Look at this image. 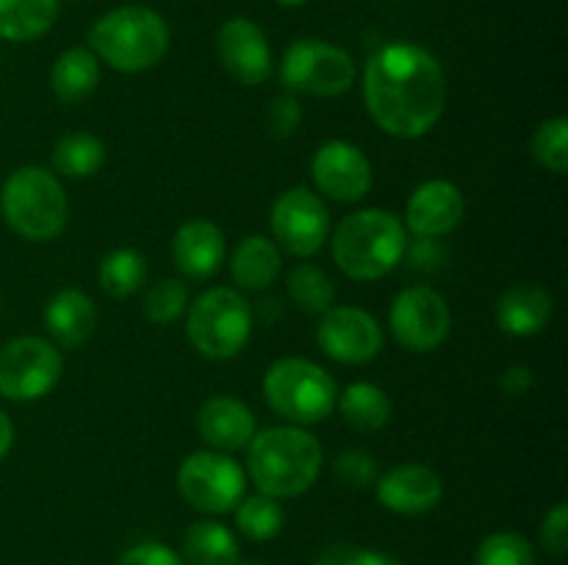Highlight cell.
I'll return each instance as SVG.
<instances>
[{
  "mask_svg": "<svg viewBox=\"0 0 568 565\" xmlns=\"http://www.w3.org/2000/svg\"><path fill=\"white\" fill-rule=\"evenodd\" d=\"M364 103L375 125L388 136H427L447 105L442 61L419 44H386L366 61Z\"/></svg>",
  "mask_w": 568,
  "mask_h": 565,
  "instance_id": "cell-1",
  "label": "cell"
},
{
  "mask_svg": "<svg viewBox=\"0 0 568 565\" xmlns=\"http://www.w3.org/2000/svg\"><path fill=\"white\" fill-rule=\"evenodd\" d=\"M322 443L314 432L297 424L255 430L247 443V474L258 493L272 499L303 496L322 471Z\"/></svg>",
  "mask_w": 568,
  "mask_h": 565,
  "instance_id": "cell-2",
  "label": "cell"
},
{
  "mask_svg": "<svg viewBox=\"0 0 568 565\" xmlns=\"http://www.w3.org/2000/svg\"><path fill=\"white\" fill-rule=\"evenodd\" d=\"M408 230L386 208H364L344 216L333 233V260L358 282L381 280L403 264Z\"/></svg>",
  "mask_w": 568,
  "mask_h": 565,
  "instance_id": "cell-3",
  "label": "cell"
},
{
  "mask_svg": "<svg viewBox=\"0 0 568 565\" xmlns=\"http://www.w3.org/2000/svg\"><path fill=\"white\" fill-rule=\"evenodd\" d=\"M89 50L116 72H148L170 50V25L150 6H120L89 28Z\"/></svg>",
  "mask_w": 568,
  "mask_h": 565,
  "instance_id": "cell-4",
  "label": "cell"
},
{
  "mask_svg": "<svg viewBox=\"0 0 568 565\" xmlns=\"http://www.w3.org/2000/svg\"><path fill=\"white\" fill-rule=\"evenodd\" d=\"M0 214L26 242H53L70 222V203L59 175L44 166H20L0 188Z\"/></svg>",
  "mask_w": 568,
  "mask_h": 565,
  "instance_id": "cell-5",
  "label": "cell"
},
{
  "mask_svg": "<svg viewBox=\"0 0 568 565\" xmlns=\"http://www.w3.org/2000/svg\"><path fill=\"white\" fill-rule=\"evenodd\" d=\"M264 397L272 413L297 427L325 421L336 410V380L308 358H281L266 369Z\"/></svg>",
  "mask_w": 568,
  "mask_h": 565,
  "instance_id": "cell-6",
  "label": "cell"
},
{
  "mask_svg": "<svg viewBox=\"0 0 568 565\" xmlns=\"http://www.w3.org/2000/svg\"><path fill=\"white\" fill-rule=\"evenodd\" d=\"M253 336V308L236 288L216 286L189 305L186 338L203 358L231 360Z\"/></svg>",
  "mask_w": 568,
  "mask_h": 565,
  "instance_id": "cell-7",
  "label": "cell"
},
{
  "mask_svg": "<svg viewBox=\"0 0 568 565\" xmlns=\"http://www.w3.org/2000/svg\"><path fill=\"white\" fill-rule=\"evenodd\" d=\"M355 75L353 55L322 39H297L281 61V83L288 94L338 97L353 86Z\"/></svg>",
  "mask_w": 568,
  "mask_h": 565,
  "instance_id": "cell-8",
  "label": "cell"
},
{
  "mask_svg": "<svg viewBox=\"0 0 568 565\" xmlns=\"http://www.w3.org/2000/svg\"><path fill=\"white\" fill-rule=\"evenodd\" d=\"M244 487L247 474L242 465L214 449L192 452L178 469V491L200 513H233V507L244 499Z\"/></svg>",
  "mask_w": 568,
  "mask_h": 565,
  "instance_id": "cell-9",
  "label": "cell"
},
{
  "mask_svg": "<svg viewBox=\"0 0 568 565\" xmlns=\"http://www.w3.org/2000/svg\"><path fill=\"white\" fill-rule=\"evenodd\" d=\"M64 358L53 341L37 336L11 338L0 349V397L11 402H37L61 380Z\"/></svg>",
  "mask_w": 568,
  "mask_h": 565,
  "instance_id": "cell-10",
  "label": "cell"
},
{
  "mask_svg": "<svg viewBox=\"0 0 568 565\" xmlns=\"http://www.w3.org/2000/svg\"><path fill=\"white\" fill-rule=\"evenodd\" d=\"M388 327L399 347L425 355L442 347L453 330V310L444 294L430 286H408L394 297Z\"/></svg>",
  "mask_w": 568,
  "mask_h": 565,
  "instance_id": "cell-11",
  "label": "cell"
},
{
  "mask_svg": "<svg viewBox=\"0 0 568 565\" xmlns=\"http://www.w3.org/2000/svg\"><path fill=\"white\" fill-rule=\"evenodd\" d=\"M272 242L294 258H311L320 253L331 233V214L325 199L305 186H294L275 199L270 214Z\"/></svg>",
  "mask_w": 568,
  "mask_h": 565,
  "instance_id": "cell-12",
  "label": "cell"
},
{
  "mask_svg": "<svg viewBox=\"0 0 568 565\" xmlns=\"http://www.w3.org/2000/svg\"><path fill=\"white\" fill-rule=\"evenodd\" d=\"M316 343L336 363L364 366L381 355L386 332L369 310L355 305H331L316 325Z\"/></svg>",
  "mask_w": 568,
  "mask_h": 565,
  "instance_id": "cell-13",
  "label": "cell"
},
{
  "mask_svg": "<svg viewBox=\"0 0 568 565\" xmlns=\"http://www.w3.org/2000/svg\"><path fill=\"white\" fill-rule=\"evenodd\" d=\"M311 177L320 194L336 203H358L375 183L372 161L366 158L364 150L344 138H331L316 150L311 161Z\"/></svg>",
  "mask_w": 568,
  "mask_h": 565,
  "instance_id": "cell-14",
  "label": "cell"
},
{
  "mask_svg": "<svg viewBox=\"0 0 568 565\" xmlns=\"http://www.w3.org/2000/svg\"><path fill=\"white\" fill-rule=\"evenodd\" d=\"M216 55L227 75L242 86H261L272 75V48L266 33L247 17H231L216 33Z\"/></svg>",
  "mask_w": 568,
  "mask_h": 565,
  "instance_id": "cell-15",
  "label": "cell"
},
{
  "mask_svg": "<svg viewBox=\"0 0 568 565\" xmlns=\"http://www.w3.org/2000/svg\"><path fill=\"white\" fill-rule=\"evenodd\" d=\"M377 502L397 515H425L438 507L444 496V482L430 465L399 463L377 476Z\"/></svg>",
  "mask_w": 568,
  "mask_h": 565,
  "instance_id": "cell-16",
  "label": "cell"
},
{
  "mask_svg": "<svg viewBox=\"0 0 568 565\" xmlns=\"http://www.w3.org/2000/svg\"><path fill=\"white\" fill-rule=\"evenodd\" d=\"M466 199L455 183L427 181L405 205V230L422 238H444L464 222Z\"/></svg>",
  "mask_w": 568,
  "mask_h": 565,
  "instance_id": "cell-17",
  "label": "cell"
},
{
  "mask_svg": "<svg viewBox=\"0 0 568 565\" xmlns=\"http://www.w3.org/2000/svg\"><path fill=\"white\" fill-rule=\"evenodd\" d=\"M225 233L209 219H189L172 238V260L189 280H209L225 260Z\"/></svg>",
  "mask_w": 568,
  "mask_h": 565,
  "instance_id": "cell-18",
  "label": "cell"
},
{
  "mask_svg": "<svg viewBox=\"0 0 568 565\" xmlns=\"http://www.w3.org/2000/svg\"><path fill=\"white\" fill-rule=\"evenodd\" d=\"M255 415L242 399L236 397H211L205 399L197 413V432L214 452H239L253 441Z\"/></svg>",
  "mask_w": 568,
  "mask_h": 565,
  "instance_id": "cell-19",
  "label": "cell"
},
{
  "mask_svg": "<svg viewBox=\"0 0 568 565\" xmlns=\"http://www.w3.org/2000/svg\"><path fill=\"white\" fill-rule=\"evenodd\" d=\"M44 327L55 347L75 349L92 338L98 327V308L81 288H61L44 305Z\"/></svg>",
  "mask_w": 568,
  "mask_h": 565,
  "instance_id": "cell-20",
  "label": "cell"
},
{
  "mask_svg": "<svg viewBox=\"0 0 568 565\" xmlns=\"http://www.w3.org/2000/svg\"><path fill=\"white\" fill-rule=\"evenodd\" d=\"M552 316V294L536 282H519L508 288L497 302L499 330L516 338H530L547 327Z\"/></svg>",
  "mask_w": 568,
  "mask_h": 565,
  "instance_id": "cell-21",
  "label": "cell"
},
{
  "mask_svg": "<svg viewBox=\"0 0 568 565\" xmlns=\"http://www.w3.org/2000/svg\"><path fill=\"white\" fill-rule=\"evenodd\" d=\"M281 266L283 260L277 244L258 233L242 238L231 255V275L244 291H266L281 275Z\"/></svg>",
  "mask_w": 568,
  "mask_h": 565,
  "instance_id": "cell-22",
  "label": "cell"
},
{
  "mask_svg": "<svg viewBox=\"0 0 568 565\" xmlns=\"http://www.w3.org/2000/svg\"><path fill=\"white\" fill-rule=\"evenodd\" d=\"M100 83V61L89 48H70L53 61L50 89L61 103L72 105L92 97Z\"/></svg>",
  "mask_w": 568,
  "mask_h": 565,
  "instance_id": "cell-23",
  "label": "cell"
},
{
  "mask_svg": "<svg viewBox=\"0 0 568 565\" xmlns=\"http://www.w3.org/2000/svg\"><path fill=\"white\" fill-rule=\"evenodd\" d=\"M183 563L186 565H239L242 548L236 535L214 518L194 521L183 535Z\"/></svg>",
  "mask_w": 568,
  "mask_h": 565,
  "instance_id": "cell-24",
  "label": "cell"
},
{
  "mask_svg": "<svg viewBox=\"0 0 568 565\" xmlns=\"http://www.w3.org/2000/svg\"><path fill=\"white\" fill-rule=\"evenodd\" d=\"M336 408L344 424L355 432H381L392 421V399L375 382H349L336 397Z\"/></svg>",
  "mask_w": 568,
  "mask_h": 565,
  "instance_id": "cell-25",
  "label": "cell"
},
{
  "mask_svg": "<svg viewBox=\"0 0 568 565\" xmlns=\"http://www.w3.org/2000/svg\"><path fill=\"white\" fill-rule=\"evenodd\" d=\"M61 0H0V39L33 42L59 20Z\"/></svg>",
  "mask_w": 568,
  "mask_h": 565,
  "instance_id": "cell-26",
  "label": "cell"
},
{
  "mask_svg": "<svg viewBox=\"0 0 568 565\" xmlns=\"http://www.w3.org/2000/svg\"><path fill=\"white\" fill-rule=\"evenodd\" d=\"M105 164V144L92 133H67L50 153V166L64 177H92Z\"/></svg>",
  "mask_w": 568,
  "mask_h": 565,
  "instance_id": "cell-27",
  "label": "cell"
},
{
  "mask_svg": "<svg viewBox=\"0 0 568 565\" xmlns=\"http://www.w3.org/2000/svg\"><path fill=\"white\" fill-rule=\"evenodd\" d=\"M148 277V260L139 249L120 247L105 255L98 266V282L109 297L122 299L136 294Z\"/></svg>",
  "mask_w": 568,
  "mask_h": 565,
  "instance_id": "cell-28",
  "label": "cell"
},
{
  "mask_svg": "<svg viewBox=\"0 0 568 565\" xmlns=\"http://www.w3.org/2000/svg\"><path fill=\"white\" fill-rule=\"evenodd\" d=\"M288 297L297 305L303 314L322 316L336 299V286H333L331 277L314 264H300L294 266L292 275H288Z\"/></svg>",
  "mask_w": 568,
  "mask_h": 565,
  "instance_id": "cell-29",
  "label": "cell"
},
{
  "mask_svg": "<svg viewBox=\"0 0 568 565\" xmlns=\"http://www.w3.org/2000/svg\"><path fill=\"white\" fill-rule=\"evenodd\" d=\"M233 513H236V530L255 543L272 541L283 530V521H286L281 502L272 496H264V493L242 499L233 507Z\"/></svg>",
  "mask_w": 568,
  "mask_h": 565,
  "instance_id": "cell-30",
  "label": "cell"
},
{
  "mask_svg": "<svg viewBox=\"0 0 568 565\" xmlns=\"http://www.w3.org/2000/svg\"><path fill=\"white\" fill-rule=\"evenodd\" d=\"M475 565H536V548L519 532H491L477 546Z\"/></svg>",
  "mask_w": 568,
  "mask_h": 565,
  "instance_id": "cell-31",
  "label": "cell"
},
{
  "mask_svg": "<svg viewBox=\"0 0 568 565\" xmlns=\"http://www.w3.org/2000/svg\"><path fill=\"white\" fill-rule=\"evenodd\" d=\"M532 158L555 175H566L568 172V120L566 116H552V120L541 122L532 133Z\"/></svg>",
  "mask_w": 568,
  "mask_h": 565,
  "instance_id": "cell-32",
  "label": "cell"
},
{
  "mask_svg": "<svg viewBox=\"0 0 568 565\" xmlns=\"http://www.w3.org/2000/svg\"><path fill=\"white\" fill-rule=\"evenodd\" d=\"M189 308V288L178 277H161L148 288L144 297V316L153 325H172L181 319L183 310Z\"/></svg>",
  "mask_w": 568,
  "mask_h": 565,
  "instance_id": "cell-33",
  "label": "cell"
},
{
  "mask_svg": "<svg viewBox=\"0 0 568 565\" xmlns=\"http://www.w3.org/2000/svg\"><path fill=\"white\" fill-rule=\"evenodd\" d=\"M333 476H336L342 485L355 487V491H364V487L375 485L381 471H377L375 458L369 452H361V449H349L342 452L333 460Z\"/></svg>",
  "mask_w": 568,
  "mask_h": 565,
  "instance_id": "cell-34",
  "label": "cell"
},
{
  "mask_svg": "<svg viewBox=\"0 0 568 565\" xmlns=\"http://www.w3.org/2000/svg\"><path fill=\"white\" fill-rule=\"evenodd\" d=\"M303 122V109H300L294 94H277L266 111V127L275 138H288Z\"/></svg>",
  "mask_w": 568,
  "mask_h": 565,
  "instance_id": "cell-35",
  "label": "cell"
},
{
  "mask_svg": "<svg viewBox=\"0 0 568 565\" xmlns=\"http://www.w3.org/2000/svg\"><path fill=\"white\" fill-rule=\"evenodd\" d=\"M447 247L442 244V238H416L414 244L405 247L403 260H408L410 269L425 271V275H433V271H442L447 266Z\"/></svg>",
  "mask_w": 568,
  "mask_h": 565,
  "instance_id": "cell-36",
  "label": "cell"
},
{
  "mask_svg": "<svg viewBox=\"0 0 568 565\" xmlns=\"http://www.w3.org/2000/svg\"><path fill=\"white\" fill-rule=\"evenodd\" d=\"M316 565H403L397 557L386 552H375V548H358V546H331L322 552Z\"/></svg>",
  "mask_w": 568,
  "mask_h": 565,
  "instance_id": "cell-37",
  "label": "cell"
},
{
  "mask_svg": "<svg viewBox=\"0 0 568 565\" xmlns=\"http://www.w3.org/2000/svg\"><path fill=\"white\" fill-rule=\"evenodd\" d=\"M116 565H186L175 548L164 546L159 541H144L125 548L116 559Z\"/></svg>",
  "mask_w": 568,
  "mask_h": 565,
  "instance_id": "cell-38",
  "label": "cell"
},
{
  "mask_svg": "<svg viewBox=\"0 0 568 565\" xmlns=\"http://www.w3.org/2000/svg\"><path fill=\"white\" fill-rule=\"evenodd\" d=\"M541 543L549 554L564 557L568 548V504L558 502L547 515H544Z\"/></svg>",
  "mask_w": 568,
  "mask_h": 565,
  "instance_id": "cell-39",
  "label": "cell"
},
{
  "mask_svg": "<svg viewBox=\"0 0 568 565\" xmlns=\"http://www.w3.org/2000/svg\"><path fill=\"white\" fill-rule=\"evenodd\" d=\"M532 386H536V380H532L530 366L525 363L510 366V369H505L503 377H499V388H503L508 397H525V393H530Z\"/></svg>",
  "mask_w": 568,
  "mask_h": 565,
  "instance_id": "cell-40",
  "label": "cell"
},
{
  "mask_svg": "<svg viewBox=\"0 0 568 565\" xmlns=\"http://www.w3.org/2000/svg\"><path fill=\"white\" fill-rule=\"evenodd\" d=\"M11 446H14V424L6 410H0V460L11 452Z\"/></svg>",
  "mask_w": 568,
  "mask_h": 565,
  "instance_id": "cell-41",
  "label": "cell"
},
{
  "mask_svg": "<svg viewBox=\"0 0 568 565\" xmlns=\"http://www.w3.org/2000/svg\"><path fill=\"white\" fill-rule=\"evenodd\" d=\"M275 3L286 6V9H297V6H305V3H308V0H275Z\"/></svg>",
  "mask_w": 568,
  "mask_h": 565,
  "instance_id": "cell-42",
  "label": "cell"
},
{
  "mask_svg": "<svg viewBox=\"0 0 568 565\" xmlns=\"http://www.w3.org/2000/svg\"><path fill=\"white\" fill-rule=\"evenodd\" d=\"M239 565H266L264 559H239Z\"/></svg>",
  "mask_w": 568,
  "mask_h": 565,
  "instance_id": "cell-43",
  "label": "cell"
}]
</instances>
